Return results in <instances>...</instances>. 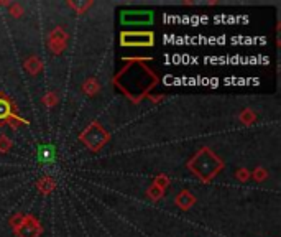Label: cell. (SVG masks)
<instances>
[{
	"label": "cell",
	"instance_id": "1",
	"mask_svg": "<svg viewBox=\"0 0 281 237\" xmlns=\"http://www.w3.org/2000/svg\"><path fill=\"white\" fill-rule=\"evenodd\" d=\"M36 157H38V162L41 165H45V167L54 165L56 163V158H58L56 147L51 145V143H41L36 150Z\"/></svg>",
	"mask_w": 281,
	"mask_h": 237
},
{
	"label": "cell",
	"instance_id": "2",
	"mask_svg": "<svg viewBox=\"0 0 281 237\" xmlns=\"http://www.w3.org/2000/svg\"><path fill=\"white\" fill-rule=\"evenodd\" d=\"M8 114H10V106H8V102L3 101V99H0V119H5Z\"/></svg>",
	"mask_w": 281,
	"mask_h": 237
}]
</instances>
